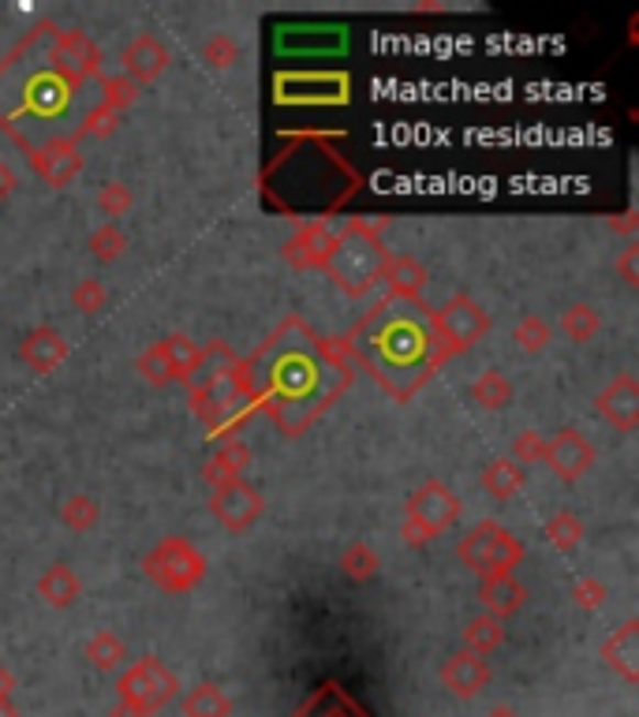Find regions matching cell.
I'll return each mask as SVG.
<instances>
[{"label": "cell", "mask_w": 639, "mask_h": 717, "mask_svg": "<svg viewBox=\"0 0 639 717\" xmlns=\"http://www.w3.org/2000/svg\"><path fill=\"white\" fill-rule=\"evenodd\" d=\"M210 512H213V520L224 527V531L243 534L262 520V512H266V497H262L251 483L236 478V483L213 489Z\"/></svg>", "instance_id": "cell-15"}, {"label": "cell", "mask_w": 639, "mask_h": 717, "mask_svg": "<svg viewBox=\"0 0 639 717\" xmlns=\"http://www.w3.org/2000/svg\"><path fill=\"white\" fill-rule=\"evenodd\" d=\"M274 101L288 109H329L352 101V79L344 71H280Z\"/></svg>", "instance_id": "cell-9"}, {"label": "cell", "mask_w": 639, "mask_h": 717, "mask_svg": "<svg viewBox=\"0 0 639 717\" xmlns=\"http://www.w3.org/2000/svg\"><path fill=\"white\" fill-rule=\"evenodd\" d=\"M595 445H591L587 433L580 430H558L553 438L547 441V449H542V464H547L553 475L561 478V483H576V478H584L591 467H595Z\"/></svg>", "instance_id": "cell-16"}, {"label": "cell", "mask_w": 639, "mask_h": 717, "mask_svg": "<svg viewBox=\"0 0 639 717\" xmlns=\"http://www.w3.org/2000/svg\"><path fill=\"white\" fill-rule=\"evenodd\" d=\"M617 273H621V280L628 288H639V243L628 240L625 254L617 258Z\"/></svg>", "instance_id": "cell-49"}, {"label": "cell", "mask_w": 639, "mask_h": 717, "mask_svg": "<svg viewBox=\"0 0 639 717\" xmlns=\"http://www.w3.org/2000/svg\"><path fill=\"white\" fill-rule=\"evenodd\" d=\"M117 128H120V112H112L98 101V106H90L87 117L75 124L71 139L75 143H79V139H109V135H117Z\"/></svg>", "instance_id": "cell-38"}, {"label": "cell", "mask_w": 639, "mask_h": 717, "mask_svg": "<svg viewBox=\"0 0 639 717\" xmlns=\"http://www.w3.org/2000/svg\"><path fill=\"white\" fill-rule=\"evenodd\" d=\"M348 363L363 366L371 382L397 404L416 400L422 385L449 363V348L441 344L434 310L422 299H378L341 341H333Z\"/></svg>", "instance_id": "cell-2"}, {"label": "cell", "mask_w": 639, "mask_h": 717, "mask_svg": "<svg viewBox=\"0 0 639 717\" xmlns=\"http://www.w3.org/2000/svg\"><path fill=\"white\" fill-rule=\"evenodd\" d=\"M45 56H49V64L56 71L68 75L79 87H87L90 79H101V49L82 31H60V26H56Z\"/></svg>", "instance_id": "cell-14"}, {"label": "cell", "mask_w": 639, "mask_h": 717, "mask_svg": "<svg viewBox=\"0 0 639 717\" xmlns=\"http://www.w3.org/2000/svg\"><path fill=\"white\" fill-rule=\"evenodd\" d=\"M293 717H374V714L355 695H348L337 681H326L315 695H307L304 706Z\"/></svg>", "instance_id": "cell-24"}, {"label": "cell", "mask_w": 639, "mask_h": 717, "mask_svg": "<svg viewBox=\"0 0 639 717\" xmlns=\"http://www.w3.org/2000/svg\"><path fill=\"white\" fill-rule=\"evenodd\" d=\"M98 87H101V106L120 112V117H124V109H131L139 101V87L128 75H101Z\"/></svg>", "instance_id": "cell-40"}, {"label": "cell", "mask_w": 639, "mask_h": 717, "mask_svg": "<svg viewBox=\"0 0 639 717\" xmlns=\"http://www.w3.org/2000/svg\"><path fill=\"white\" fill-rule=\"evenodd\" d=\"M184 717H232V699L213 684H199L180 699Z\"/></svg>", "instance_id": "cell-33"}, {"label": "cell", "mask_w": 639, "mask_h": 717, "mask_svg": "<svg viewBox=\"0 0 639 717\" xmlns=\"http://www.w3.org/2000/svg\"><path fill=\"white\" fill-rule=\"evenodd\" d=\"M329 247H333V229H329V221H304L293 240L280 247V258L299 273L322 269Z\"/></svg>", "instance_id": "cell-20"}, {"label": "cell", "mask_w": 639, "mask_h": 717, "mask_svg": "<svg viewBox=\"0 0 639 717\" xmlns=\"http://www.w3.org/2000/svg\"><path fill=\"white\" fill-rule=\"evenodd\" d=\"M236 382L251 411L266 415L285 438H299L344 396L352 363L307 318L288 315L247 358H236Z\"/></svg>", "instance_id": "cell-1"}, {"label": "cell", "mask_w": 639, "mask_h": 717, "mask_svg": "<svg viewBox=\"0 0 639 717\" xmlns=\"http://www.w3.org/2000/svg\"><path fill=\"white\" fill-rule=\"evenodd\" d=\"M434 326L441 344L449 348V355H456V352H467L475 341H483L494 329V318L472 296H453L445 307L434 310Z\"/></svg>", "instance_id": "cell-11"}, {"label": "cell", "mask_w": 639, "mask_h": 717, "mask_svg": "<svg viewBox=\"0 0 639 717\" xmlns=\"http://www.w3.org/2000/svg\"><path fill=\"white\" fill-rule=\"evenodd\" d=\"M542 534L550 538V545L553 550H561V553H572L580 542H584V523H580V516H572L569 508H561V512H553L547 527H542Z\"/></svg>", "instance_id": "cell-36"}, {"label": "cell", "mask_w": 639, "mask_h": 717, "mask_svg": "<svg viewBox=\"0 0 639 717\" xmlns=\"http://www.w3.org/2000/svg\"><path fill=\"white\" fill-rule=\"evenodd\" d=\"M106 304H109V288L101 285L98 277H87V280H79V285L71 288V307L82 310V315H98Z\"/></svg>", "instance_id": "cell-46"}, {"label": "cell", "mask_w": 639, "mask_h": 717, "mask_svg": "<svg viewBox=\"0 0 639 717\" xmlns=\"http://www.w3.org/2000/svg\"><path fill=\"white\" fill-rule=\"evenodd\" d=\"M26 162H31V173L42 179V184H49L53 191L75 184V179L82 176V168H87V157H82V150L71 135L45 139L42 146H34L31 154H26Z\"/></svg>", "instance_id": "cell-13"}, {"label": "cell", "mask_w": 639, "mask_h": 717, "mask_svg": "<svg viewBox=\"0 0 639 717\" xmlns=\"http://www.w3.org/2000/svg\"><path fill=\"white\" fill-rule=\"evenodd\" d=\"M37 594H42L45 606L68 609V606H75V602H79L82 583H79V575L68 569V564H49V569L37 575Z\"/></svg>", "instance_id": "cell-29"}, {"label": "cell", "mask_w": 639, "mask_h": 717, "mask_svg": "<svg viewBox=\"0 0 639 717\" xmlns=\"http://www.w3.org/2000/svg\"><path fill=\"white\" fill-rule=\"evenodd\" d=\"M19 687V681H15V673L12 669H4L0 665V699H12V692Z\"/></svg>", "instance_id": "cell-51"}, {"label": "cell", "mask_w": 639, "mask_h": 717, "mask_svg": "<svg viewBox=\"0 0 639 717\" xmlns=\"http://www.w3.org/2000/svg\"><path fill=\"white\" fill-rule=\"evenodd\" d=\"M56 31L53 19H42L34 31L19 37V45L0 60V131L23 150V124L49 128L64 120L79 98V82L60 75L49 64V37Z\"/></svg>", "instance_id": "cell-4"}, {"label": "cell", "mask_w": 639, "mask_h": 717, "mask_svg": "<svg viewBox=\"0 0 639 717\" xmlns=\"http://www.w3.org/2000/svg\"><path fill=\"white\" fill-rule=\"evenodd\" d=\"M277 49L285 53H296L304 56L307 49L311 53H337L344 49V31H337V26H285V31H277Z\"/></svg>", "instance_id": "cell-26"}, {"label": "cell", "mask_w": 639, "mask_h": 717, "mask_svg": "<svg viewBox=\"0 0 639 717\" xmlns=\"http://www.w3.org/2000/svg\"><path fill=\"white\" fill-rule=\"evenodd\" d=\"M456 556L478 580H494V575H513L520 569L524 545L520 538H513L497 520H478L472 531L460 538Z\"/></svg>", "instance_id": "cell-7"}, {"label": "cell", "mask_w": 639, "mask_h": 717, "mask_svg": "<svg viewBox=\"0 0 639 717\" xmlns=\"http://www.w3.org/2000/svg\"><path fill=\"white\" fill-rule=\"evenodd\" d=\"M385 296H397V299H419L422 288H427V269H422V262L416 254H389V262H385Z\"/></svg>", "instance_id": "cell-28"}, {"label": "cell", "mask_w": 639, "mask_h": 717, "mask_svg": "<svg viewBox=\"0 0 639 717\" xmlns=\"http://www.w3.org/2000/svg\"><path fill=\"white\" fill-rule=\"evenodd\" d=\"M528 602V587L516 575H494V580H478V606L497 620H509L513 613L524 609Z\"/></svg>", "instance_id": "cell-23"}, {"label": "cell", "mask_w": 639, "mask_h": 717, "mask_svg": "<svg viewBox=\"0 0 639 717\" xmlns=\"http://www.w3.org/2000/svg\"><path fill=\"white\" fill-rule=\"evenodd\" d=\"M513 341L516 348H524V352H531V355H539V352H547L550 341H553V329L547 318H539V315H528V318H520L513 329Z\"/></svg>", "instance_id": "cell-39"}, {"label": "cell", "mask_w": 639, "mask_h": 717, "mask_svg": "<svg viewBox=\"0 0 639 717\" xmlns=\"http://www.w3.org/2000/svg\"><path fill=\"white\" fill-rule=\"evenodd\" d=\"M117 695H120V703H131L154 717L173 699H180V681H176V673L162 662V658H139L131 669H120Z\"/></svg>", "instance_id": "cell-10"}, {"label": "cell", "mask_w": 639, "mask_h": 717, "mask_svg": "<svg viewBox=\"0 0 639 717\" xmlns=\"http://www.w3.org/2000/svg\"><path fill=\"white\" fill-rule=\"evenodd\" d=\"M143 572H146V580L154 583L157 591L187 594V591H195L206 580L210 564H206V556H202L199 545L187 542V538H176L173 534V538H162V542H157L154 550L146 553Z\"/></svg>", "instance_id": "cell-8"}, {"label": "cell", "mask_w": 639, "mask_h": 717, "mask_svg": "<svg viewBox=\"0 0 639 717\" xmlns=\"http://www.w3.org/2000/svg\"><path fill=\"white\" fill-rule=\"evenodd\" d=\"M68 355H71L68 341H64V337L56 333L53 326H37V329H31V333L23 337V344H19V358H23V363L31 366L37 377L60 371L64 358H68Z\"/></svg>", "instance_id": "cell-21"}, {"label": "cell", "mask_w": 639, "mask_h": 717, "mask_svg": "<svg viewBox=\"0 0 639 717\" xmlns=\"http://www.w3.org/2000/svg\"><path fill=\"white\" fill-rule=\"evenodd\" d=\"M411 12H416V15H434V12H449V4H434V0H430V4H416Z\"/></svg>", "instance_id": "cell-54"}, {"label": "cell", "mask_w": 639, "mask_h": 717, "mask_svg": "<svg viewBox=\"0 0 639 717\" xmlns=\"http://www.w3.org/2000/svg\"><path fill=\"white\" fill-rule=\"evenodd\" d=\"M109 717H150L146 710H139V706H131V703H120L117 699V706L109 710Z\"/></svg>", "instance_id": "cell-52"}, {"label": "cell", "mask_w": 639, "mask_h": 717, "mask_svg": "<svg viewBox=\"0 0 639 717\" xmlns=\"http://www.w3.org/2000/svg\"><path fill=\"white\" fill-rule=\"evenodd\" d=\"M341 572L348 575V580L366 583L374 572H378V553H374L366 542H352V545H348V550L341 553Z\"/></svg>", "instance_id": "cell-41"}, {"label": "cell", "mask_w": 639, "mask_h": 717, "mask_svg": "<svg viewBox=\"0 0 639 717\" xmlns=\"http://www.w3.org/2000/svg\"><path fill=\"white\" fill-rule=\"evenodd\" d=\"M558 329L569 337L572 344H591L598 337V329H603V318H598V310L591 304H572L565 315H561Z\"/></svg>", "instance_id": "cell-34"}, {"label": "cell", "mask_w": 639, "mask_h": 717, "mask_svg": "<svg viewBox=\"0 0 639 717\" xmlns=\"http://www.w3.org/2000/svg\"><path fill=\"white\" fill-rule=\"evenodd\" d=\"M609 224H614V229H621V232L628 235V240H632V229H636V210L628 213V217H621V221H609Z\"/></svg>", "instance_id": "cell-53"}, {"label": "cell", "mask_w": 639, "mask_h": 717, "mask_svg": "<svg viewBox=\"0 0 639 717\" xmlns=\"http://www.w3.org/2000/svg\"><path fill=\"white\" fill-rule=\"evenodd\" d=\"M572 606L584 609V613H595L606 606V587L595 580V575H580L576 583H572Z\"/></svg>", "instance_id": "cell-47"}, {"label": "cell", "mask_w": 639, "mask_h": 717, "mask_svg": "<svg viewBox=\"0 0 639 717\" xmlns=\"http://www.w3.org/2000/svg\"><path fill=\"white\" fill-rule=\"evenodd\" d=\"M93 206H98L101 213L109 217V224H117L120 217L131 213V206H135V198H131V191L120 179H109L106 187H98V195H93Z\"/></svg>", "instance_id": "cell-42"}, {"label": "cell", "mask_w": 639, "mask_h": 717, "mask_svg": "<svg viewBox=\"0 0 639 717\" xmlns=\"http://www.w3.org/2000/svg\"><path fill=\"white\" fill-rule=\"evenodd\" d=\"M524 483H528V478H524V467L513 464L509 456H497L483 467V489L494 501H509V497L520 494Z\"/></svg>", "instance_id": "cell-30"}, {"label": "cell", "mask_w": 639, "mask_h": 717, "mask_svg": "<svg viewBox=\"0 0 639 717\" xmlns=\"http://www.w3.org/2000/svg\"><path fill=\"white\" fill-rule=\"evenodd\" d=\"M505 643V620L491 617V613H478V617L467 620L464 628V650H472V654L486 658L494 654L497 647Z\"/></svg>", "instance_id": "cell-32"}, {"label": "cell", "mask_w": 639, "mask_h": 717, "mask_svg": "<svg viewBox=\"0 0 639 717\" xmlns=\"http://www.w3.org/2000/svg\"><path fill=\"white\" fill-rule=\"evenodd\" d=\"M385 217H352L341 232H333V247L326 254V273L348 299H366L371 288L382 285L389 251L382 243Z\"/></svg>", "instance_id": "cell-5"}, {"label": "cell", "mask_w": 639, "mask_h": 717, "mask_svg": "<svg viewBox=\"0 0 639 717\" xmlns=\"http://www.w3.org/2000/svg\"><path fill=\"white\" fill-rule=\"evenodd\" d=\"M187 408L206 422L210 438H236V430L251 419V404L243 400L236 382V363H206L202 382L187 385Z\"/></svg>", "instance_id": "cell-6"}, {"label": "cell", "mask_w": 639, "mask_h": 717, "mask_svg": "<svg viewBox=\"0 0 639 717\" xmlns=\"http://www.w3.org/2000/svg\"><path fill=\"white\" fill-rule=\"evenodd\" d=\"M60 520H64V527H71V531L87 534L101 520V505L93 501L90 494H71L68 501H64V508H60Z\"/></svg>", "instance_id": "cell-37"}, {"label": "cell", "mask_w": 639, "mask_h": 717, "mask_svg": "<svg viewBox=\"0 0 639 717\" xmlns=\"http://www.w3.org/2000/svg\"><path fill=\"white\" fill-rule=\"evenodd\" d=\"M157 348L165 352L176 385L199 382V374L206 371V348L202 344H195L191 337H184V333H168L165 341H157Z\"/></svg>", "instance_id": "cell-25"}, {"label": "cell", "mask_w": 639, "mask_h": 717, "mask_svg": "<svg viewBox=\"0 0 639 717\" xmlns=\"http://www.w3.org/2000/svg\"><path fill=\"white\" fill-rule=\"evenodd\" d=\"M0 717H19V710H15L12 699H0Z\"/></svg>", "instance_id": "cell-56"}, {"label": "cell", "mask_w": 639, "mask_h": 717, "mask_svg": "<svg viewBox=\"0 0 639 717\" xmlns=\"http://www.w3.org/2000/svg\"><path fill=\"white\" fill-rule=\"evenodd\" d=\"M595 411H598V419L609 422L614 430L632 433L639 427V377L617 374L606 389H598Z\"/></svg>", "instance_id": "cell-17"}, {"label": "cell", "mask_w": 639, "mask_h": 717, "mask_svg": "<svg viewBox=\"0 0 639 717\" xmlns=\"http://www.w3.org/2000/svg\"><path fill=\"white\" fill-rule=\"evenodd\" d=\"M120 64H124V75H128L131 82H135V87H150V82H157L168 71V64H173V53H168V45L157 42L154 34H135L124 45V56H120Z\"/></svg>", "instance_id": "cell-18"}, {"label": "cell", "mask_w": 639, "mask_h": 717, "mask_svg": "<svg viewBox=\"0 0 639 717\" xmlns=\"http://www.w3.org/2000/svg\"><path fill=\"white\" fill-rule=\"evenodd\" d=\"M603 662L621 676L625 684H639V620H625L603 643Z\"/></svg>", "instance_id": "cell-22"}, {"label": "cell", "mask_w": 639, "mask_h": 717, "mask_svg": "<svg viewBox=\"0 0 639 717\" xmlns=\"http://www.w3.org/2000/svg\"><path fill=\"white\" fill-rule=\"evenodd\" d=\"M363 187L355 165L337 150V135L296 131L258 173V191L266 206L280 217L304 221H329L344 210Z\"/></svg>", "instance_id": "cell-3"}, {"label": "cell", "mask_w": 639, "mask_h": 717, "mask_svg": "<svg viewBox=\"0 0 639 717\" xmlns=\"http://www.w3.org/2000/svg\"><path fill=\"white\" fill-rule=\"evenodd\" d=\"M542 449H547V438H542L539 430H524V433H516V441H513V464H539L542 460Z\"/></svg>", "instance_id": "cell-48"}, {"label": "cell", "mask_w": 639, "mask_h": 717, "mask_svg": "<svg viewBox=\"0 0 639 717\" xmlns=\"http://www.w3.org/2000/svg\"><path fill=\"white\" fill-rule=\"evenodd\" d=\"M124 251H128V235L120 224H101V229L90 232V254L98 262H117Z\"/></svg>", "instance_id": "cell-43"}, {"label": "cell", "mask_w": 639, "mask_h": 717, "mask_svg": "<svg viewBox=\"0 0 639 717\" xmlns=\"http://www.w3.org/2000/svg\"><path fill=\"white\" fill-rule=\"evenodd\" d=\"M135 366H139V374H143L150 385H157V389H165V385H176L173 382V371H168V358H165V352L157 344H150L146 352L135 358Z\"/></svg>", "instance_id": "cell-45"}, {"label": "cell", "mask_w": 639, "mask_h": 717, "mask_svg": "<svg viewBox=\"0 0 639 717\" xmlns=\"http://www.w3.org/2000/svg\"><path fill=\"white\" fill-rule=\"evenodd\" d=\"M87 662L98 669V673H120L128 662V647L117 631L101 628L87 639Z\"/></svg>", "instance_id": "cell-31"}, {"label": "cell", "mask_w": 639, "mask_h": 717, "mask_svg": "<svg viewBox=\"0 0 639 717\" xmlns=\"http://www.w3.org/2000/svg\"><path fill=\"white\" fill-rule=\"evenodd\" d=\"M247 464H251V449L243 445L240 438H229V441H221V445L213 449L210 460H206L202 478H206V483H210L213 489H221V486L236 483L243 471H247Z\"/></svg>", "instance_id": "cell-27"}, {"label": "cell", "mask_w": 639, "mask_h": 717, "mask_svg": "<svg viewBox=\"0 0 639 717\" xmlns=\"http://www.w3.org/2000/svg\"><path fill=\"white\" fill-rule=\"evenodd\" d=\"M15 187H19V176H15V168L0 162V202H8V198L15 195Z\"/></svg>", "instance_id": "cell-50"}, {"label": "cell", "mask_w": 639, "mask_h": 717, "mask_svg": "<svg viewBox=\"0 0 639 717\" xmlns=\"http://www.w3.org/2000/svg\"><path fill=\"white\" fill-rule=\"evenodd\" d=\"M202 60L210 64L213 71H224V68H232V64L240 60V45H236V37L232 34H213L210 42L202 45Z\"/></svg>", "instance_id": "cell-44"}, {"label": "cell", "mask_w": 639, "mask_h": 717, "mask_svg": "<svg viewBox=\"0 0 639 717\" xmlns=\"http://www.w3.org/2000/svg\"><path fill=\"white\" fill-rule=\"evenodd\" d=\"M456 516H460V497L445 483H438V478L422 483L416 494L404 501V523L419 527L427 538L445 534L449 527L456 523Z\"/></svg>", "instance_id": "cell-12"}, {"label": "cell", "mask_w": 639, "mask_h": 717, "mask_svg": "<svg viewBox=\"0 0 639 717\" xmlns=\"http://www.w3.org/2000/svg\"><path fill=\"white\" fill-rule=\"evenodd\" d=\"M472 400L486 411H502L513 400V382L502 371H483L472 382Z\"/></svg>", "instance_id": "cell-35"}, {"label": "cell", "mask_w": 639, "mask_h": 717, "mask_svg": "<svg viewBox=\"0 0 639 717\" xmlns=\"http://www.w3.org/2000/svg\"><path fill=\"white\" fill-rule=\"evenodd\" d=\"M441 684L449 695H456L460 703H472L483 695V687L491 684V665L483 662L472 650H456L441 662Z\"/></svg>", "instance_id": "cell-19"}, {"label": "cell", "mask_w": 639, "mask_h": 717, "mask_svg": "<svg viewBox=\"0 0 639 717\" xmlns=\"http://www.w3.org/2000/svg\"><path fill=\"white\" fill-rule=\"evenodd\" d=\"M486 717H520V714H516V710H513V706H509V703H502V706H494V710H491V714H486Z\"/></svg>", "instance_id": "cell-55"}]
</instances>
